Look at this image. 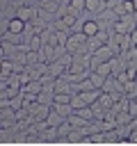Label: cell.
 <instances>
[{
	"instance_id": "obj_3",
	"label": "cell",
	"mask_w": 137,
	"mask_h": 146,
	"mask_svg": "<svg viewBox=\"0 0 137 146\" xmlns=\"http://www.w3.org/2000/svg\"><path fill=\"white\" fill-rule=\"evenodd\" d=\"M82 32H84V36H94V34L100 32V23L96 18H84L82 21Z\"/></svg>"
},
{
	"instance_id": "obj_8",
	"label": "cell",
	"mask_w": 137,
	"mask_h": 146,
	"mask_svg": "<svg viewBox=\"0 0 137 146\" xmlns=\"http://www.w3.org/2000/svg\"><path fill=\"white\" fill-rule=\"evenodd\" d=\"M7 30H9V18H2L0 16V39L7 34Z\"/></svg>"
},
{
	"instance_id": "obj_2",
	"label": "cell",
	"mask_w": 137,
	"mask_h": 146,
	"mask_svg": "<svg viewBox=\"0 0 137 146\" xmlns=\"http://www.w3.org/2000/svg\"><path fill=\"white\" fill-rule=\"evenodd\" d=\"M14 16H18V18H23V21L27 23V21H32V18L37 16V7H30V5L25 2V5H21V7H16V11H14Z\"/></svg>"
},
{
	"instance_id": "obj_4",
	"label": "cell",
	"mask_w": 137,
	"mask_h": 146,
	"mask_svg": "<svg viewBox=\"0 0 137 146\" xmlns=\"http://www.w3.org/2000/svg\"><path fill=\"white\" fill-rule=\"evenodd\" d=\"M107 7V0H84V9L89 14H98Z\"/></svg>"
},
{
	"instance_id": "obj_6",
	"label": "cell",
	"mask_w": 137,
	"mask_h": 146,
	"mask_svg": "<svg viewBox=\"0 0 137 146\" xmlns=\"http://www.w3.org/2000/svg\"><path fill=\"white\" fill-rule=\"evenodd\" d=\"M62 121H64V116H62L57 110H53V107H50V112H48V116H46V123H48V125H53V128H57Z\"/></svg>"
},
{
	"instance_id": "obj_5",
	"label": "cell",
	"mask_w": 137,
	"mask_h": 146,
	"mask_svg": "<svg viewBox=\"0 0 137 146\" xmlns=\"http://www.w3.org/2000/svg\"><path fill=\"white\" fill-rule=\"evenodd\" d=\"M9 32H14V34H23V32H25V21L18 18V16H11V18H9Z\"/></svg>"
},
{
	"instance_id": "obj_1",
	"label": "cell",
	"mask_w": 137,
	"mask_h": 146,
	"mask_svg": "<svg viewBox=\"0 0 137 146\" xmlns=\"http://www.w3.org/2000/svg\"><path fill=\"white\" fill-rule=\"evenodd\" d=\"M66 52H78V50H87V36L84 32H71L66 36V43H64Z\"/></svg>"
},
{
	"instance_id": "obj_7",
	"label": "cell",
	"mask_w": 137,
	"mask_h": 146,
	"mask_svg": "<svg viewBox=\"0 0 137 146\" xmlns=\"http://www.w3.org/2000/svg\"><path fill=\"white\" fill-rule=\"evenodd\" d=\"M105 78H107V75H100L98 71H89V80H91V84H94L96 89H103V84H105Z\"/></svg>"
}]
</instances>
